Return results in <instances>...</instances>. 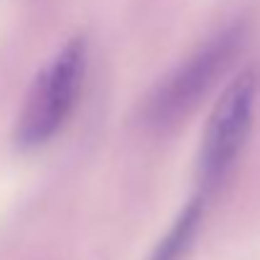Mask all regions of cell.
<instances>
[{
    "label": "cell",
    "instance_id": "1",
    "mask_svg": "<svg viewBox=\"0 0 260 260\" xmlns=\"http://www.w3.org/2000/svg\"><path fill=\"white\" fill-rule=\"evenodd\" d=\"M242 39H245L242 26H230L217 36H212L169 77H164L143 102L141 110L143 125L166 130L181 122L230 69L242 46Z\"/></svg>",
    "mask_w": 260,
    "mask_h": 260
},
{
    "label": "cell",
    "instance_id": "2",
    "mask_svg": "<svg viewBox=\"0 0 260 260\" xmlns=\"http://www.w3.org/2000/svg\"><path fill=\"white\" fill-rule=\"evenodd\" d=\"M87 74V41L72 39L36 77L18 115L16 143L26 151L49 143L72 117Z\"/></svg>",
    "mask_w": 260,
    "mask_h": 260
},
{
    "label": "cell",
    "instance_id": "3",
    "mask_svg": "<svg viewBox=\"0 0 260 260\" xmlns=\"http://www.w3.org/2000/svg\"><path fill=\"white\" fill-rule=\"evenodd\" d=\"M257 92L260 74L255 69H245L227 84V89L217 100L197 158L199 199L207 202L224 184L232 166L237 164V156L245 148V141L252 130Z\"/></svg>",
    "mask_w": 260,
    "mask_h": 260
},
{
    "label": "cell",
    "instance_id": "4",
    "mask_svg": "<svg viewBox=\"0 0 260 260\" xmlns=\"http://www.w3.org/2000/svg\"><path fill=\"white\" fill-rule=\"evenodd\" d=\"M202 214H204V199L194 197L189 202V207L179 214V219L174 222V227L169 230V235L161 240L156 255L151 260H181L197 235V227L202 222Z\"/></svg>",
    "mask_w": 260,
    "mask_h": 260
}]
</instances>
